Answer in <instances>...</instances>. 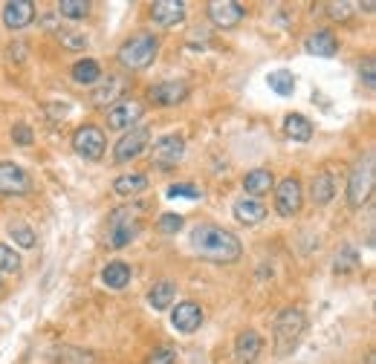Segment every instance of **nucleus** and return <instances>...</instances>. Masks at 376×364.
I'll return each instance as SVG.
<instances>
[{
  "mask_svg": "<svg viewBox=\"0 0 376 364\" xmlns=\"http://www.w3.org/2000/svg\"><path fill=\"white\" fill-rule=\"evenodd\" d=\"M102 283L107 289H125L130 283V266L125 260H110L102 269Z\"/></svg>",
  "mask_w": 376,
  "mask_h": 364,
  "instance_id": "412c9836",
  "label": "nucleus"
},
{
  "mask_svg": "<svg viewBox=\"0 0 376 364\" xmlns=\"http://www.w3.org/2000/svg\"><path fill=\"white\" fill-rule=\"evenodd\" d=\"M168 197H185V200H200L203 197V191L197 188V185H192V182H174L171 188H168Z\"/></svg>",
  "mask_w": 376,
  "mask_h": 364,
  "instance_id": "f704fd0d",
  "label": "nucleus"
},
{
  "mask_svg": "<svg viewBox=\"0 0 376 364\" xmlns=\"http://www.w3.org/2000/svg\"><path fill=\"white\" fill-rule=\"evenodd\" d=\"M192 249L200 257H206L211 263H220V266L234 263L243 252L238 234L223 229V226H211V223H203L192 231Z\"/></svg>",
  "mask_w": 376,
  "mask_h": 364,
  "instance_id": "f257e3e1",
  "label": "nucleus"
},
{
  "mask_svg": "<svg viewBox=\"0 0 376 364\" xmlns=\"http://www.w3.org/2000/svg\"><path fill=\"white\" fill-rule=\"evenodd\" d=\"M362 76H365V84L373 90V87H376V64H373V58H368V61H365Z\"/></svg>",
  "mask_w": 376,
  "mask_h": 364,
  "instance_id": "ea45409f",
  "label": "nucleus"
},
{
  "mask_svg": "<svg viewBox=\"0 0 376 364\" xmlns=\"http://www.w3.org/2000/svg\"><path fill=\"white\" fill-rule=\"evenodd\" d=\"M156 53H159L156 35L142 32V35H133L130 41H125V43L119 46V64H122L125 69H145V67L154 64Z\"/></svg>",
  "mask_w": 376,
  "mask_h": 364,
  "instance_id": "20e7f679",
  "label": "nucleus"
},
{
  "mask_svg": "<svg viewBox=\"0 0 376 364\" xmlns=\"http://www.w3.org/2000/svg\"><path fill=\"white\" fill-rule=\"evenodd\" d=\"M73 148L84 159H102L105 156V148H107V136L96 125H81L73 133Z\"/></svg>",
  "mask_w": 376,
  "mask_h": 364,
  "instance_id": "0eeeda50",
  "label": "nucleus"
},
{
  "mask_svg": "<svg viewBox=\"0 0 376 364\" xmlns=\"http://www.w3.org/2000/svg\"><path fill=\"white\" fill-rule=\"evenodd\" d=\"M29 191H32V182L20 165L0 162V194L4 197H27Z\"/></svg>",
  "mask_w": 376,
  "mask_h": 364,
  "instance_id": "9d476101",
  "label": "nucleus"
},
{
  "mask_svg": "<svg viewBox=\"0 0 376 364\" xmlns=\"http://www.w3.org/2000/svg\"><path fill=\"white\" fill-rule=\"evenodd\" d=\"M275 185V177L272 171H267V168H255V171H249L243 177V191L252 194V197H261V194H269Z\"/></svg>",
  "mask_w": 376,
  "mask_h": 364,
  "instance_id": "4be33fe9",
  "label": "nucleus"
},
{
  "mask_svg": "<svg viewBox=\"0 0 376 364\" xmlns=\"http://www.w3.org/2000/svg\"><path fill=\"white\" fill-rule=\"evenodd\" d=\"M304 50H307V55H316V58H333L339 50V38L330 29H316L304 41Z\"/></svg>",
  "mask_w": 376,
  "mask_h": 364,
  "instance_id": "a211bd4d",
  "label": "nucleus"
},
{
  "mask_svg": "<svg viewBox=\"0 0 376 364\" xmlns=\"http://www.w3.org/2000/svg\"><path fill=\"white\" fill-rule=\"evenodd\" d=\"M61 41H64V46H69V50H84V46H87V38L79 35V32H73V29H64L61 32Z\"/></svg>",
  "mask_w": 376,
  "mask_h": 364,
  "instance_id": "58836bf2",
  "label": "nucleus"
},
{
  "mask_svg": "<svg viewBox=\"0 0 376 364\" xmlns=\"http://www.w3.org/2000/svg\"><path fill=\"white\" fill-rule=\"evenodd\" d=\"M145 188H148L145 174H122V177H116V182H113V191L119 194V197H136V194H142Z\"/></svg>",
  "mask_w": 376,
  "mask_h": 364,
  "instance_id": "a878e982",
  "label": "nucleus"
},
{
  "mask_svg": "<svg viewBox=\"0 0 376 364\" xmlns=\"http://www.w3.org/2000/svg\"><path fill=\"white\" fill-rule=\"evenodd\" d=\"M185 226V220H182V214H174V211H168V214H162L159 217V223H156V229L162 231V234H177L180 229Z\"/></svg>",
  "mask_w": 376,
  "mask_h": 364,
  "instance_id": "72a5a7b5",
  "label": "nucleus"
},
{
  "mask_svg": "<svg viewBox=\"0 0 376 364\" xmlns=\"http://www.w3.org/2000/svg\"><path fill=\"white\" fill-rule=\"evenodd\" d=\"M35 18V4L32 0H9V4L4 6V23L6 29H23L29 27Z\"/></svg>",
  "mask_w": 376,
  "mask_h": 364,
  "instance_id": "dca6fc26",
  "label": "nucleus"
},
{
  "mask_svg": "<svg viewBox=\"0 0 376 364\" xmlns=\"http://www.w3.org/2000/svg\"><path fill=\"white\" fill-rule=\"evenodd\" d=\"M264 350L261 335L255 330H243L238 338H234V364H255L257 356Z\"/></svg>",
  "mask_w": 376,
  "mask_h": 364,
  "instance_id": "2eb2a0df",
  "label": "nucleus"
},
{
  "mask_svg": "<svg viewBox=\"0 0 376 364\" xmlns=\"http://www.w3.org/2000/svg\"><path fill=\"white\" fill-rule=\"evenodd\" d=\"M269 90H275L278 95H293L295 90V79H293V72L287 69H278V72H269Z\"/></svg>",
  "mask_w": 376,
  "mask_h": 364,
  "instance_id": "c85d7f7f",
  "label": "nucleus"
},
{
  "mask_svg": "<svg viewBox=\"0 0 376 364\" xmlns=\"http://www.w3.org/2000/svg\"><path fill=\"white\" fill-rule=\"evenodd\" d=\"M336 197V182H333V174L330 171H318L310 182V200L313 205H327V203H333Z\"/></svg>",
  "mask_w": 376,
  "mask_h": 364,
  "instance_id": "6ab92c4d",
  "label": "nucleus"
},
{
  "mask_svg": "<svg viewBox=\"0 0 376 364\" xmlns=\"http://www.w3.org/2000/svg\"><path fill=\"white\" fill-rule=\"evenodd\" d=\"M284 133L293 139V142H310L313 136V121L301 113H290L284 119Z\"/></svg>",
  "mask_w": 376,
  "mask_h": 364,
  "instance_id": "b1692460",
  "label": "nucleus"
},
{
  "mask_svg": "<svg viewBox=\"0 0 376 364\" xmlns=\"http://www.w3.org/2000/svg\"><path fill=\"white\" fill-rule=\"evenodd\" d=\"M145 364H177V350H171V347H159V350H154V353L148 356Z\"/></svg>",
  "mask_w": 376,
  "mask_h": 364,
  "instance_id": "e433bc0d",
  "label": "nucleus"
},
{
  "mask_svg": "<svg viewBox=\"0 0 376 364\" xmlns=\"http://www.w3.org/2000/svg\"><path fill=\"white\" fill-rule=\"evenodd\" d=\"M324 9L333 20H347L350 15H354V4H347V0H342V4H327Z\"/></svg>",
  "mask_w": 376,
  "mask_h": 364,
  "instance_id": "c9c22d12",
  "label": "nucleus"
},
{
  "mask_svg": "<svg viewBox=\"0 0 376 364\" xmlns=\"http://www.w3.org/2000/svg\"><path fill=\"white\" fill-rule=\"evenodd\" d=\"M373 182H376V154L368 151V154L354 165V171H350V177H347V205L354 208V211L362 208V205L370 200Z\"/></svg>",
  "mask_w": 376,
  "mask_h": 364,
  "instance_id": "f03ea898",
  "label": "nucleus"
},
{
  "mask_svg": "<svg viewBox=\"0 0 376 364\" xmlns=\"http://www.w3.org/2000/svg\"><path fill=\"white\" fill-rule=\"evenodd\" d=\"M148 99L156 107H177L188 99V84L185 81H162L148 90Z\"/></svg>",
  "mask_w": 376,
  "mask_h": 364,
  "instance_id": "ddd939ff",
  "label": "nucleus"
},
{
  "mask_svg": "<svg viewBox=\"0 0 376 364\" xmlns=\"http://www.w3.org/2000/svg\"><path fill=\"white\" fill-rule=\"evenodd\" d=\"M9 237L18 243L20 249H32V246H35V231H32L27 223H12V226H9Z\"/></svg>",
  "mask_w": 376,
  "mask_h": 364,
  "instance_id": "7c9ffc66",
  "label": "nucleus"
},
{
  "mask_svg": "<svg viewBox=\"0 0 376 364\" xmlns=\"http://www.w3.org/2000/svg\"><path fill=\"white\" fill-rule=\"evenodd\" d=\"M122 90H125V81L119 79V76H107V81L102 84V87H96L93 90V105H99V107H105L107 102H116L122 95Z\"/></svg>",
  "mask_w": 376,
  "mask_h": 364,
  "instance_id": "393cba45",
  "label": "nucleus"
},
{
  "mask_svg": "<svg viewBox=\"0 0 376 364\" xmlns=\"http://www.w3.org/2000/svg\"><path fill=\"white\" fill-rule=\"evenodd\" d=\"M18 269H20V257H18V252L0 243V272H4V275H12V272H18Z\"/></svg>",
  "mask_w": 376,
  "mask_h": 364,
  "instance_id": "2f4dec72",
  "label": "nucleus"
},
{
  "mask_svg": "<svg viewBox=\"0 0 376 364\" xmlns=\"http://www.w3.org/2000/svg\"><path fill=\"white\" fill-rule=\"evenodd\" d=\"M53 361H55V364H99L96 353L81 350V347H69V344L55 347V350H53Z\"/></svg>",
  "mask_w": 376,
  "mask_h": 364,
  "instance_id": "5701e85b",
  "label": "nucleus"
},
{
  "mask_svg": "<svg viewBox=\"0 0 376 364\" xmlns=\"http://www.w3.org/2000/svg\"><path fill=\"white\" fill-rule=\"evenodd\" d=\"M185 9L188 6L182 0H156V4H151V18L159 27H177L185 20Z\"/></svg>",
  "mask_w": 376,
  "mask_h": 364,
  "instance_id": "f3484780",
  "label": "nucleus"
},
{
  "mask_svg": "<svg viewBox=\"0 0 376 364\" xmlns=\"http://www.w3.org/2000/svg\"><path fill=\"white\" fill-rule=\"evenodd\" d=\"M102 79V67L93 58H81L73 64V81L76 84H96Z\"/></svg>",
  "mask_w": 376,
  "mask_h": 364,
  "instance_id": "cd10ccee",
  "label": "nucleus"
},
{
  "mask_svg": "<svg viewBox=\"0 0 376 364\" xmlns=\"http://www.w3.org/2000/svg\"><path fill=\"white\" fill-rule=\"evenodd\" d=\"M208 18L215 27L220 29H231V27H238V23L246 18V9L243 4H238V0H211V4L206 6Z\"/></svg>",
  "mask_w": 376,
  "mask_h": 364,
  "instance_id": "f8f14e48",
  "label": "nucleus"
},
{
  "mask_svg": "<svg viewBox=\"0 0 376 364\" xmlns=\"http://www.w3.org/2000/svg\"><path fill=\"white\" fill-rule=\"evenodd\" d=\"M301 205H304V188H301V182L295 177L281 180L275 185V211L290 220V217H295L301 211Z\"/></svg>",
  "mask_w": 376,
  "mask_h": 364,
  "instance_id": "6e6552de",
  "label": "nucleus"
},
{
  "mask_svg": "<svg viewBox=\"0 0 376 364\" xmlns=\"http://www.w3.org/2000/svg\"><path fill=\"white\" fill-rule=\"evenodd\" d=\"M231 211H234V220L243 223V226H257L267 217V205L261 200H246V197L234 203Z\"/></svg>",
  "mask_w": 376,
  "mask_h": 364,
  "instance_id": "aec40b11",
  "label": "nucleus"
},
{
  "mask_svg": "<svg viewBox=\"0 0 376 364\" xmlns=\"http://www.w3.org/2000/svg\"><path fill=\"white\" fill-rule=\"evenodd\" d=\"M145 116V105L136 99H119L107 110V128L110 130H130Z\"/></svg>",
  "mask_w": 376,
  "mask_h": 364,
  "instance_id": "1a4fd4ad",
  "label": "nucleus"
},
{
  "mask_svg": "<svg viewBox=\"0 0 376 364\" xmlns=\"http://www.w3.org/2000/svg\"><path fill=\"white\" fill-rule=\"evenodd\" d=\"M177 301V286L171 281H162L156 286H151V292H148V304L154 309H171V304Z\"/></svg>",
  "mask_w": 376,
  "mask_h": 364,
  "instance_id": "bb28decb",
  "label": "nucleus"
},
{
  "mask_svg": "<svg viewBox=\"0 0 376 364\" xmlns=\"http://www.w3.org/2000/svg\"><path fill=\"white\" fill-rule=\"evenodd\" d=\"M58 12L64 18H69V20H81V18L90 15V4H87V0H61Z\"/></svg>",
  "mask_w": 376,
  "mask_h": 364,
  "instance_id": "c756f323",
  "label": "nucleus"
},
{
  "mask_svg": "<svg viewBox=\"0 0 376 364\" xmlns=\"http://www.w3.org/2000/svg\"><path fill=\"white\" fill-rule=\"evenodd\" d=\"M182 156H185V139L177 136V133H168V136L156 139L151 162H154L156 168H162V171H168V168H174Z\"/></svg>",
  "mask_w": 376,
  "mask_h": 364,
  "instance_id": "9b49d317",
  "label": "nucleus"
},
{
  "mask_svg": "<svg viewBox=\"0 0 376 364\" xmlns=\"http://www.w3.org/2000/svg\"><path fill=\"white\" fill-rule=\"evenodd\" d=\"M171 324H174L180 332L192 335V332L200 330V324H203V306H200L197 301H182V304H177V309L171 312Z\"/></svg>",
  "mask_w": 376,
  "mask_h": 364,
  "instance_id": "4468645a",
  "label": "nucleus"
},
{
  "mask_svg": "<svg viewBox=\"0 0 376 364\" xmlns=\"http://www.w3.org/2000/svg\"><path fill=\"white\" fill-rule=\"evenodd\" d=\"M356 266H359V255H356V249L342 246V252L336 255V272H350V269H356Z\"/></svg>",
  "mask_w": 376,
  "mask_h": 364,
  "instance_id": "473e14b6",
  "label": "nucleus"
},
{
  "mask_svg": "<svg viewBox=\"0 0 376 364\" xmlns=\"http://www.w3.org/2000/svg\"><path fill=\"white\" fill-rule=\"evenodd\" d=\"M304 330H307V318L298 306L281 309L275 318V356H290L298 347Z\"/></svg>",
  "mask_w": 376,
  "mask_h": 364,
  "instance_id": "7ed1b4c3",
  "label": "nucleus"
},
{
  "mask_svg": "<svg viewBox=\"0 0 376 364\" xmlns=\"http://www.w3.org/2000/svg\"><path fill=\"white\" fill-rule=\"evenodd\" d=\"M145 148H151V128L148 125H133L130 130H125V136L116 142L113 148V159L116 162H130L136 156H142Z\"/></svg>",
  "mask_w": 376,
  "mask_h": 364,
  "instance_id": "423d86ee",
  "label": "nucleus"
},
{
  "mask_svg": "<svg viewBox=\"0 0 376 364\" xmlns=\"http://www.w3.org/2000/svg\"><path fill=\"white\" fill-rule=\"evenodd\" d=\"M142 231V220L136 217V208H116L107 220V246L125 249Z\"/></svg>",
  "mask_w": 376,
  "mask_h": 364,
  "instance_id": "39448f33",
  "label": "nucleus"
},
{
  "mask_svg": "<svg viewBox=\"0 0 376 364\" xmlns=\"http://www.w3.org/2000/svg\"><path fill=\"white\" fill-rule=\"evenodd\" d=\"M12 139H15V144H20V148H29L32 144V130H29V125H15L12 128Z\"/></svg>",
  "mask_w": 376,
  "mask_h": 364,
  "instance_id": "4c0bfd02",
  "label": "nucleus"
}]
</instances>
